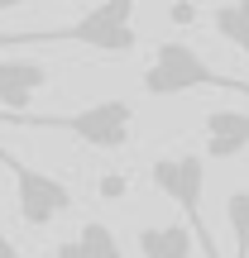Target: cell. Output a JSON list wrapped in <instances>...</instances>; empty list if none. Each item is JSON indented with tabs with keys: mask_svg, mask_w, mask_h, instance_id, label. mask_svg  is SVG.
I'll use <instances>...</instances> for the list:
<instances>
[{
	"mask_svg": "<svg viewBox=\"0 0 249 258\" xmlns=\"http://www.w3.org/2000/svg\"><path fill=\"white\" fill-rule=\"evenodd\" d=\"M24 43H82V48H96L106 57H125L139 48V34H134V5L129 0H106V5H91L82 10L77 19L58 29H38V34H0V48H24Z\"/></svg>",
	"mask_w": 249,
	"mask_h": 258,
	"instance_id": "obj_1",
	"label": "cell"
},
{
	"mask_svg": "<svg viewBox=\"0 0 249 258\" xmlns=\"http://www.w3.org/2000/svg\"><path fill=\"white\" fill-rule=\"evenodd\" d=\"M139 82H144L148 96H182V91H235V96H249V82H235V77L216 72V67L206 62L192 43H182V38H163V43L154 48V57H148Z\"/></svg>",
	"mask_w": 249,
	"mask_h": 258,
	"instance_id": "obj_2",
	"label": "cell"
},
{
	"mask_svg": "<svg viewBox=\"0 0 249 258\" xmlns=\"http://www.w3.org/2000/svg\"><path fill=\"white\" fill-rule=\"evenodd\" d=\"M0 124L15 129H48V134H72L82 139L86 148H125L129 129H134V105L129 101H96L82 105L72 115H0Z\"/></svg>",
	"mask_w": 249,
	"mask_h": 258,
	"instance_id": "obj_3",
	"label": "cell"
},
{
	"mask_svg": "<svg viewBox=\"0 0 249 258\" xmlns=\"http://www.w3.org/2000/svg\"><path fill=\"white\" fill-rule=\"evenodd\" d=\"M148 182L168 196V201L182 211L187 220V234L192 244L202 249V258H221L216 249V234L206 230V206H202V191H206V158L202 153H173V158H158L148 167Z\"/></svg>",
	"mask_w": 249,
	"mask_h": 258,
	"instance_id": "obj_4",
	"label": "cell"
},
{
	"mask_svg": "<svg viewBox=\"0 0 249 258\" xmlns=\"http://www.w3.org/2000/svg\"><path fill=\"white\" fill-rule=\"evenodd\" d=\"M0 167L15 177V201H19V220H24V225L43 230V225L63 220V215L72 211V191H67L58 177L38 172V167H29V163H19L10 148H0Z\"/></svg>",
	"mask_w": 249,
	"mask_h": 258,
	"instance_id": "obj_5",
	"label": "cell"
},
{
	"mask_svg": "<svg viewBox=\"0 0 249 258\" xmlns=\"http://www.w3.org/2000/svg\"><path fill=\"white\" fill-rule=\"evenodd\" d=\"M249 148V115L244 110H211L202 124V158H240Z\"/></svg>",
	"mask_w": 249,
	"mask_h": 258,
	"instance_id": "obj_6",
	"label": "cell"
},
{
	"mask_svg": "<svg viewBox=\"0 0 249 258\" xmlns=\"http://www.w3.org/2000/svg\"><path fill=\"white\" fill-rule=\"evenodd\" d=\"M53 258H125V249H120V239H115L111 225L86 220L82 230H77V239H67V244L53 249Z\"/></svg>",
	"mask_w": 249,
	"mask_h": 258,
	"instance_id": "obj_7",
	"label": "cell"
},
{
	"mask_svg": "<svg viewBox=\"0 0 249 258\" xmlns=\"http://www.w3.org/2000/svg\"><path fill=\"white\" fill-rule=\"evenodd\" d=\"M134 239L144 258H192L196 249L187 225H144V230H134Z\"/></svg>",
	"mask_w": 249,
	"mask_h": 258,
	"instance_id": "obj_8",
	"label": "cell"
},
{
	"mask_svg": "<svg viewBox=\"0 0 249 258\" xmlns=\"http://www.w3.org/2000/svg\"><path fill=\"white\" fill-rule=\"evenodd\" d=\"M211 29H216V34H221L230 48H235V53H244V57H249V0L211 10Z\"/></svg>",
	"mask_w": 249,
	"mask_h": 258,
	"instance_id": "obj_9",
	"label": "cell"
},
{
	"mask_svg": "<svg viewBox=\"0 0 249 258\" xmlns=\"http://www.w3.org/2000/svg\"><path fill=\"white\" fill-rule=\"evenodd\" d=\"M225 225H230V239H235V258H249V191L225 196Z\"/></svg>",
	"mask_w": 249,
	"mask_h": 258,
	"instance_id": "obj_10",
	"label": "cell"
},
{
	"mask_svg": "<svg viewBox=\"0 0 249 258\" xmlns=\"http://www.w3.org/2000/svg\"><path fill=\"white\" fill-rule=\"evenodd\" d=\"M101 196H106V201L125 196V177H101Z\"/></svg>",
	"mask_w": 249,
	"mask_h": 258,
	"instance_id": "obj_11",
	"label": "cell"
},
{
	"mask_svg": "<svg viewBox=\"0 0 249 258\" xmlns=\"http://www.w3.org/2000/svg\"><path fill=\"white\" fill-rule=\"evenodd\" d=\"M168 19H173V24H196V10L192 5H173V10H168Z\"/></svg>",
	"mask_w": 249,
	"mask_h": 258,
	"instance_id": "obj_12",
	"label": "cell"
},
{
	"mask_svg": "<svg viewBox=\"0 0 249 258\" xmlns=\"http://www.w3.org/2000/svg\"><path fill=\"white\" fill-rule=\"evenodd\" d=\"M0 258H19V249H15V239H10L5 230H0Z\"/></svg>",
	"mask_w": 249,
	"mask_h": 258,
	"instance_id": "obj_13",
	"label": "cell"
}]
</instances>
